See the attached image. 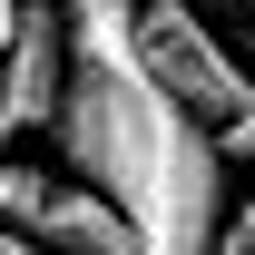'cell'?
Returning a JSON list of instances; mask_svg holds the SVG:
<instances>
[{
  "mask_svg": "<svg viewBox=\"0 0 255 255\" xmlns=\"http://www.w3.org/2000/svg\"><path fill=\"white\" fill-rule=\"evenodd\" d=\"M216 255H255V206H236V216H226V236H216Z\"/></svg>",
  "mask_w": 255,
  "mask_h": 255,
  "instance_id": "6",
  "label": "cell"
},
{
  "mask_svg": "<svg viewBox=\"0 0 255 255\" xmlns=\"http://www.w3.org/2000/svg\"><path fill=\"white\" fill-rule=\"evenodd\" d=\"M30 236H39L49 255H137V226H128V216H118L98 187H79V177L49 196V216H39Z\"/></svg>",
  "mask_w": 255,
  "mask_h": 255,
  "instance_id": "4",
  "label": "cell"
},
{
  "mask_svg": "<svg viewBox=\"0 0 255 255\" xmlns=\"http://www.w3.org/2000/svg\"><path fill=\"white\" fill-rule=\"evenodd\" d=\"M0 255H49V246H39V236H10V226H0Z\"/></svg>",
  "mask_w": 255,
  "mask_h": 255,
  "instance_id": "7",
  "label": "cell"
},
{
  "mask_svg": "<svg viewBox=\"0 0 255 255\" xmlns=\"http://www.w3.org/2000/svg\"><path fill=\"white\" fill-rule=\"evenodd\" d=\"M69 0H30L20 30L0 39V147L30 137V128H59V98H69Z\"/></svg>",
  "mask_w": 255,
  "mask_h": 255,
  "instance_id": "3",
  "label": "cell"
},
{
  "mask_svg": "<svg viewBox=\"0 0 255 255\" xmlns=\"http://www.w3.org/2000/svg\"><path fill=\"white\" fill-rule=\"evenodd\" d=\"M49 196H59V177L39 157H0V226H10V236H30V226L49 216Z\"/></svg>",
  "mask_w": 255,
  "mask_h": 255,
  "instance_id": "5",
  "label": "cell"
},
{
  "mask_svg": "<svg viewBox=\"0 0 255 255\" xmlns=\"http://www.w3.org/2000/svg\"><path fill=\"white\" fill-rule=\"evenodd\" d=\"M137 30H147V69H157V89L216 137L226 157H255V69L236 59V39H226L206 10H187V0H147Z\"/></svg>",
  "mask_w": 255,
  "mask_h": 255,
  "instance_id": "2",
  "label": "cell"
},
{
  "mask_svg": "<svg viewBox=\"0 0 255 255\" xmlns=\"http://www.w3.org/2000/svg\"><path fill=\"white\" fill-rule=\"evenodd\" d=\"M137 10L147 0H69L79 69L59 98V167L137 226V255H216L226 147L157 89Z\"/></svg>",
  "mask_w": 255,
  "mask_h": 255,
  "instance_id": "1",
  "label": "cell"
}]
</instances>
